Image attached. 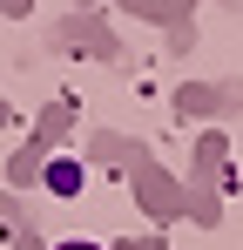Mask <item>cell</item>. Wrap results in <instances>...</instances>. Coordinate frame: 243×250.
<instances>
[{
    "mask_svg": "<svg viewBox=\"0 0 243 250\" xmlns=\"http://www.w3.org/2000/svg\"><path fill=\"white\" fill-rule=\"evenodd\" d=\"M47 189H54V196H75V189H81V163H68V156L47 163Z\"/></svg>",
    "mask_w": 243,
    "mask_h": 250,
    "instance_id": "6da1fadb",
    "label": "cell"
},
{
    "mask_svg": "<svg viewBox=\"0 0 243 250\" xmlns=\"http://www.w3.org/2000/svg\"><path fill=\"white\" fill-rule=\"evenodd\" d=\"M54 250H101V244H81V237H68V244H54Z\"/></svg>",
    "mask_w": 243,
    "mask_h": 250,
    "instance_id": "7a4b0ae2",
    "label": "cell"
}]
</instances>
